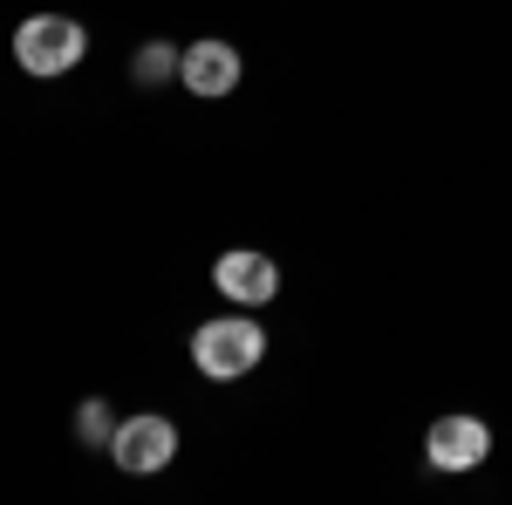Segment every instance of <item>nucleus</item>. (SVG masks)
I'll use <instances>...</instances> for the list:
<instances>
[{
  "label": "nucleus",
  "instance_id": "nucleus-4",
  "mask_svg": "<svg viewBox=\"0 0 512 505\" xmlns=\"http://www.w3.org/2000/svg\"><path fill=\"white\" fill-rule=\"evenodd\" d=\"M424 458H431V471H478L492 458V424L451 410V417H437V424L424 430Z\"/></svg>",
  "mask_w": 512,
  "mask_h": 505
},
{
  "label": "nucleus",
  "instance_id": "nucleus-5",
  "mask_svg": "<svg viewBox=\"0 0 512 505\" xmlns=\"http://www.w3.org/2000/svg\"><path fill=\"white\" fill-rule=\"evenodd\" d=\"M212 287H219L233 308H267V301L280 294V267H274V253L233 246V253H219V260H212Z\"/></svg>",
  "mask_w": 512,
  "mask_h": 505
},
{
  "label": "nucleus",
  "instance_id": "nucleus-3",
  "mask_svg": "<svg viewBox=\"0 0 512 505\" xmlns=\"http://www.w3.org/2000/svg\"><path fill=\"white\" fill-rule=\"evenodd\" d=\"M110 458H117V471H130V478H151V471H164L178 458V424H171L164 410H137V417L117 424Z\"/></svg>",
  "mask_w": 512,
  "mask_h": 505
},
{
  "label": "nucleus",
  "instance_id": "nucleus-6",
  "mask_svg": "<svg viewBox=\"0 0 512 505\" xmlns=\"http://www.w3.org/2000/svg\"><path fill=\"white\" fill-rule=\"evenodd\" d=\"M239 76H246V62H239V48H233V41H219V35L192 41V48H185V62H178V82H185L192 96H205V103L233 96Z\"/></svg>",
  "mask_w": 512,
  "mask_h": 505
},
{
  "label": "nucleus",
  "instance_id": "nucleus-1",
  "mask_svg": "<svg viewBox=\"0 0 512 505\" xmlns=\"http://www.w3.org/2000/svg\"><path fill=\"white\" fill-rule=\"evenodd\" d=\"M192 362H198V376H212V383H239V376H253L267 362V328L253 321V308L212 314V321L192 328Z\"/></svg>",
  "mask_w": 512,
  "mask_h": 505
},
{
  "label": "nucleus",
  "instance_id": "nucleus-7",
  "mask_svg": "<svg viewBox=\"0 0 512 505\" xmlns=\"http://www.w3.org/2000/svg\"><path fill=\"white\" fill-rule=\"evenodd\" d=\"M178 62H185V48L144 41V48L130 55V82H137V89H164V82H178Z\"/></svg>",
  "mask_w": 512,
  "mask_h": 505
},
{
  "label": "nucleus",
  "instance_id": "nucleus-2",
  "mask_svg": "<svg viewBox=\"0 0 512 505\" xmlns=\"http://www.w3.org/2000/svg\"><path fill=\"white\" fill-rule=\"evenodd\" d=\"M82 55H89V28L76 14H28L14 28V62H21V76H35V82L76 76Z\"/></svg>",
  "mask_w": 512,
  "mask_h": 505
},
{
  "label": "nucleus",
  "instance_id": "nucleus-8",
  "mask_svg": "<svg viewBox=\"0 0 512 505\" xmlns=\"http://www.w3.org/2000/svg\"><path fill=\"white\" fill-rule=\"evenodd\" d=\"M117 403L110 396H82L76 403V444H89V451H110V437H117Z\"/></svg>",
  "mask_w": 512,
  "mask_h": 505
}]
</instances>
